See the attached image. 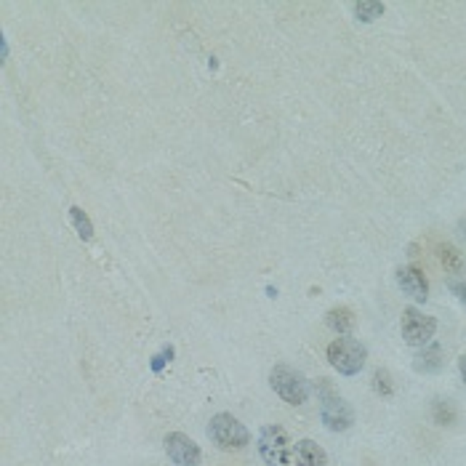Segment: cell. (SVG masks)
<instances>
[{
    "mask_svg": "<svg viewBox=\"0 0 466 466\" xmlns=\"http://www.w3.org/2000/svg\"><path fill=\"white\" fill-rule=\"evenodd\" d=\"M208 437H211L222 450H240V447H245L248 445V440H251L248 429L229 413L213 415L211 424H208Z\"/></svg>",
    "mask_w": 466,
    "mask_h": 466,
    "instance_id": "277c9868",
    "label": "cell"
},
{
    "mask_svg": "<svg viewBox=\"0 0 466 466\" xmlns=\"http://www.w3.org/2000/svg\"><path fill=\"white\" fill-rule=\"evenodd\" d=\"M386 11L384 3H355V16L360 21H373Z\"/></svg>",
    "mask_w": 466,
    "mask_h": 466,
    "instance_id": "4fadbf2b",
    "label": "cell"
},
{
    "mask_svg": "<svg viewBox=\"0 0 466 466\" xmlns=\"http://www.w3.org/2000/svg\"><path fill=\"white\" fill-rule=\"evenodd\" d=\"M440 262H442V266H445L447 272H458L461 269V254H458L456 248H450V245H442Z\"/></svg>",
    "mask_w": 466,
    "mask_h": 466,
    "instance_id": "2e32d148",
    "label": "cell"
},
{
    "mask_svg": "<svg viewBox=\"0 0 466 466\" xmlns=\"http://www.w3.org/2000/svg\"><path fill=\"white\" fill-rule=\"evenodd\" d=\"M259 453L269 466H288L294 461V447L283 426H264L259 435Z\"/></svg>",
    "mask_w": 466,
    "mask_h": 466,
    "instance_id": "3957f363",
    "label": "cell"
},
{
    "mask_svg": "<svg viewBox=\"0 0 466 466\" xmlns=\"http://www.w3.org/2000/svg\"><path fill=\"white\" fill-rule=\"evenodd\" d=\"M453 291L458 294V299H461V301H466V280H464V283H456V285H453Z\"/></svg>",
    "mask_w": 466,
    "mask_h": 466,
    "instance_id": "ac0fdd59",
    "label": "cell"
},
{
    "mask_svg": "<svg viewBox=\"0 0 466 466\" xmlns=\"http://www.w3.org/2000/svg\"><path fill=\"white\" fill-rule=\"evenodd\" d=\"M458 371H461V378H464V384H466V355L458 360Z\"/></svg>",
    "mask_w": 466,
    "mask_h": 466,
    "instance_id": "d6986e66",
    "label": "cell"
},
{
    "mask_svg": "<svg viewBox=\"0 0 466 466\" xmlns=\"http://www.w3.org/2000/svg\"><path fill=\"white\" fill-rule=\"evenodd\" d=\"M70 216H72L75 229H78V234H81L83 240H91V237H93V224H91V219L86 216V211L75 205V208H70Z\"/></svg>",
    "mask_w": 466,
    "mask_h": 466,
    "instance_id": "7c38bea8",
    "label": "cell"
},
{
    "mask_svg": "<svg viewBox=\"0 0 466 466\" xmlns=\"http://www.w3.org/2000/svg\"><path fill=\"white\" fill-rule=\"evenodd\" d=\"M365 360H368V352H365V346L360 341H355V338H336L328 346V363L344 376L360 373Z\"/></svg>",
    "mask_w": 466,
    "mask_h": 466,
    "instance_id": "5b68a950",
    "label": "cell"
},
{
    "mask_svg": "<svg viewBox=\"0 0 466 466\" xmlns=\"http://www.w3.org/2000/svg\"><path fill=\"white\" fill-rule=\"evenodd\" d=\"M373 389L381 397H392L395 384H392V376H389V371H381V368L376 371V373H373Z\"/></svg>",
    "mask_w": 466,
    "mask_h": 466,
    "instance_id": "9a60e30c",
    "label": "cell"
},
{
    "mask_svg": "<svg viewBox=\"0 0 466 466\" xmlns=\"http://www.w3.org/2000/svg\"><path fill=\"white\" fill-rule=\"evenodd\" d=\"M397 285L415 301H426V296H429V283H426L424 272L418 266H400L397 269Z\"/></svg>",
    "mask_w": 466,
    "mask_h": 466,
    "instance_id": "ba28073f",
    "label": "cell"
},
{
    "mask_svg": "<svg viewBox=\"0 0 466 466\" xmlns=\"http://www.w3.org/2000/svg\"><path fill=\"white\" fill-rule=\"evenodd\" d=\"M171 357H173V346H165L160 355H155V357H152V371H155V373H160L162 365L171 363Z\"/></svg>",
    "mask_w": 466,
    "mask_h": 466,
    "instance_id": "e0dca14e",
    "label": "cell"
},
{
    "mask_svg": "<svg viewBox=\"0 0 466 466\" xmlns=\"http://www.w3.org/2000/svg\"><path fill=\"white\" fill-rule=\"evenodd\" d=\"M325 323L328 328H333L336 333H349L355 328V312L349 306H333L325 314Z\"/></svg>",
    "mask_w": 466,
    "mask_h": 466,
    "instance_id": "30bf717a",
    "label": "cell"
},
{
    "mask_svg": "<svg viewBox=\"0 0 466 466\" xmlns=\"http://www.w3.org/2000/svg\"><path fill=\"white\" fill-rule=\"evenodd\" d=\"M442 368V349L437 344H432L426 349L424 355L418 357V363H415V371H424V373H435Z\"/></svg>",
    "mask_w": 466,
    "mask_h": 466,
    "instance_id": "8fae6325",
    "label": "cell"
},
{
    "mask_svg": "<svg viewBox=\"0 0 466 466\" xmlns=\"http://www.w3.org/2000/svg\"><path fill=\"white\" fill-rule=\"evenodd\" d=\"M435 421L442 426H450L456 421V410L447 400H435Z\"/></svg>",
    "mask_w": 466,
    "mask_h": 466,
    "instance_id": "5bb4252c",
    "label": "cell"
},
{
    "mask_svg": "<svg viewBox=\"0 0 466 466\" xmlns=\"http://www.w3.org/2000/svg\"><path fill=\"white\" fill-rule=\"evenodd\" d=\"M294 461L296 466H328V456L325 450L312 440H301L294 447Z\"/></svg>",
    "mask_w": 466,
    "mask_h": 466,
    "instance_id": "9c48e42d",
    "label": "cell"
},
{
    "mask_svg": "<svg viewBox=\"0 0 466 466\" xmlns=\"http://www.w3.org/2000/svg\"><path fill=\"white\" fill-rule=\"evenodd\" d=\"M403 338H405L410 346H426L432 341V336L437 331L435 317H426L424 312H418L413 306H408L403 312Z\"/></svg>",
    "mask_w": 466,
    "mask_h": 466,
    "instance_id": "8992f818",
    "label": "cell"
},
{
    "mask_svg": "<svg viewBox=\"0 0 466 466\" xmlns=\"http://www.w3.org/2000/svg\"><path fill=\"white\" fill-rule=\"evenodd\" d=\"M269 384L288 405H304L306 397H309L306 378L296 368H288V365H274L272 373H269Z\"/></svg>",
    "mask_w": 466,
    "mask_h": 466,
    "instance_id": "7a4b0ae2",
    "label": "cell"
},
{
    "mask_svg": "<svg viewBox=\"0 0 466 466\" xmlns=\"http://www.w3.org/2000/svg\"><path fill=\"white\" fill-rule=\"evenodd\" d=\"M165 453L179 466H200V447L182 432H171L165 437Z\"/></svg>",
    "mask_w": 466,
    "mask_h": 466,
    "instance_id": "52a82bcc",
    "label": "cell"
},
{
    "mask_svg": "<svg viewBox=\"0 0 466 466\" xmlns=\"http://www.w3.org/2000/svg\"><path fill=\"white\" fill-rule=\"evenodd\" d=\"M317 392H320V415H323V424L331 429V432H346L349 426L355 424V413L346 400L333 392V386L328 384V378H317Z\"/></svg>",
    "mask_w": 466,
    "mask_h": 466,
    "instance_id": "6da1fadb",
    "label": "cell"
}]
</instances>
